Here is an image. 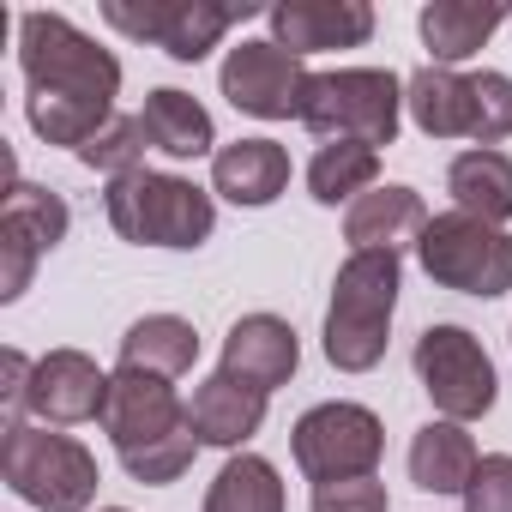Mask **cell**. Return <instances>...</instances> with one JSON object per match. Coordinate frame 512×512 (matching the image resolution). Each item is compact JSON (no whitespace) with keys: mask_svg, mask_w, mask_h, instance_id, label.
<instances>
[{"mask_svg":"<svg viewBox=\"0 0 512 512\" xmlns=\"http://www.w3.org/2000/svg\"><path fill=\"white\" fill-rule=\"evenodd\" d=\"M416 266L428 272V284H440L452 296L494 302L512 290V235L470 211H440V217H428V229L416 241Z\"/></svg>","mask_w":512,"mask_h":512,"instance_id":"obj_6","label":"cell"},{"mask_svg":"<svg viewBox=\"0 0 512 512\" xmlns=\"http://www.w3.org/2000/svg\"><path fill=\"white\" fill-rule=\"evenodd\" d=\"M193 458H199V434L193 428H175V434H163V440H151L139 452H121V470L139 488H169V482H181L193 470Z\"/></svg>","mask_w":512,"mask_h":512,"instance_id":"obj_28","label":"cell"},{"mask_svg":"<svg viewBox=\"0 0 512 512\" xmlns=\"http://www.w3.org/2000/svg\"><path fill=\"white\" fill-rule=\"evenodd\" d=\"M380 187V151L374 145H320L308 157V193L314 205H356L362 193Z\"/></svg>","mask_w":512,"mask_h":512,"instance_id":"obj_26","label":"cell"},{"mask_svg":"<svg viewBox=\"0 0 512 512\" xmlns=\"http://www.w3.org/2000/svg\"><path fill=\"white\" fill-rule=\"evenodd\" d=\"M428 229V205L416 187L404 181H380L374 193H362L350 211H344V241L350 253H404L416 247Z\"/></svg>","mask_w":512,"mask_h":512,"instance_id":"obj_17","label":"cell"},{"mask_svg":"<svg viewBox=\"0 0 512 512\" xmlns=\"http://www.w3.org/2000/svg\"><path fill=\"white\" fill-rule=\"evenodd\" d=\"M290 458H296V470L314 488L320 482H344V476H374L380 458H386V422L368 404H356V398H326V404L296 416Z\"/></svg>","mask_w":512,"mask_h":512,"instance_id":"obj_7","label":"cell"},{"mask_svg":"<svg viewBox=\"0 0 512 512\" xmlns=\"http://www.w3.org/2000/svg\"><path fill=\"white\" fill-rule=\"evenodd\" d=\"M0 229L19 235V241H31L37 253H55L67 241V229H73V211H67V199L55 187L13 175L7 193H0Z\"/></svg>","mask_w":512,"mask_h":512,"instance_id":"obj_24","label":"cell"},{"mask_svg":"<svg viewBox=\"0 0 512 512\" xmlns=\"http://www.w3.org/2000/svg\"><path fill=\"white\" fill-rule=\"evenodd\" d=\"M410 368H416L434 416H446V422L470 428L500 404V374L470 326H428L410 350Z\"/></svg>","mask_w":512,"mask_h":512,"instance_id":"obj_8","label":"cell"},{"mask_svg":"<svg viewBox=\"0 0 512 512\" xmlns=\"http://www.w3.org/2000/svg\"><path fill=\"white\" fill-rule=\"evenodd\" d=\"M500 139H512V79L482 67L470 73V145L500 151Z\"/></svg>","mask_w":512,"mask_h":512,"instance_id":"obj_29","label":"cell"},{"mask_svg":"<svg viewBox=\"0 0 512 512\" xmlns=\"http://www.w3.org/2000/svg\"><path fill=\"white\" fill-rule=\"evenodd\" d=\"M0 476H7V488L37 512H91L97 488H103L97 452L73 434H49L43 422H7Z\"/></svg>","mask_w":512,"mask_h":512,"instance_id":"obj_5","label":"cell"},{"mask_svg":"<svg viewBox=\"0 0 512 512\" xmlns=\"http://www.w3.org/2000/svg\"><path fill=\"white\" fill-rule=\"evenodd\" d=\"M31 380H37V362L19 344H7V350H0V404H7V422H25Z\"/></svg>","mask_w":512,"mask_h":512,"instance_id":"obj_33","label":"cell"},{"mask_svg":"<svg viewBox=\"0 0 512 512\" xmlns=\"http://www.w3.org/2000/svg\"><path fill=\"white\" fill-rule=\"evenodd\" d=\"M139 121H145V139H151V151H163V157H175V163L217 157V121H211V109H205L193 91H175V85H157V91H145V109H139Z\"/></svg>","mask_w":512,"mask_h":512,"instance_id":"obj_20","label":"cell"},{"mask_svg":"<svg viewBox=\"0 0 512 512\" xmlns=\"http://www.w3.org/2000/svg\"><path fill=\"white\" fill-rule=\"evenodd\" d=\"M253 7H217V0H103V25L127 43H151L181 67H199Z\"/></svg>","mask_w":512,"mask_h":512,"instance_id":"obj_9","label":"cell"},{"mask_svg":"<svg viewBox=\"0 0 512 512\" xmlns=\"http://www.w3.org/2000/svg\"><path fill=\"white\" fill-rule=\"evenodd\" d=\"M187 428V404L175 392V380L139 374V368H115L109 374V404H103V434L115 452H139L163 434Z\"/></svg>","mask_w":512,"mask_h":512,"instance_id":"obj_11","label":"cell"},{"mask_svg":"<svg viewBox=\"0 0 512 512\" xmlns=\"http://www.w3.org/2000/svg\"><path fill=\"white\" fill-rule=\"evenodd\" d=\"M19 73L31 97H73L97 109H115L121 97V61L67 13H19Z\"/></svg>","mask_w":512,"mask_h":512,"instance_id":"obj_3","label":"cell"},{"mask_svg":"<svg viewBox=\"0 0 512 512\" xmlns=\"http://www.w3.org/2000/svg\"><path fill=\"white\" fill-rule=\"evenodd\" d=\"M476 464H482V452H476L470 428H464V422H446V416L422 422V428L410 434V452H404V470H410V482H416L422 494H458V500H464Z\"/></svg>","mask_w":512,"mask_h":512,"instance_id":"obj_19","label":"cell"},{"mask_svg":"<svg viewBox=\"0 0 512 512\" xmlns=\"http://www.w3.org/2000/svg\"><path fill=\"white\" fill-rule=\"evenodd\" d=\"M320 145H374L386 151L404 127V79L392 67H332L314 73L296 115Z\"/></svg>","mask_w":512,"mask_h":512,"instance_id":"obj_4","label":"cell"},{"mask_svg":"<svg viewBox=\"0 0 512 512\" xmlns=\"http://www.w3.org/2000/svg\"><path fill=\"white\" fill-rule=\"evenodd\" d=\"M211 193L241 205V211H266L290 193V151L278 139H235L217 145L211 157Z\"/></svg>","mask_w":512,"mask_h":512,"instance_id":"obj_16","label":"cell"},{"mask_svg":"<svg viewBox=\"0 0 512 512\" xmlns=\"http://www.w3.org/2000/svg\"><path fill=\"white\" fill-rule=\"evenodd\" d=\"M404 115L428 139H470V73H458V67H416L404 79Z\"/></svg>","mask_w":512,"mask_h":512,"instance_id":"obj_22","label":"cell"},{"mask_svg":"<svg viewBox=\"0 0 512 512\" xmlns=\"http://www.w3.org/2000/svg\"><path fill=\"white\" fill-rule=\"evenodd\" d=\"M308 512H392V494L380 476H344V482H320Z\"/></svg>","mask_w":512,"mask_h":512,"instance_id":"obj_30","label":"cell"},{"mask_svg":"<svg viewBox=\"0 0 512 512\" xmlns=\"http://www.w3.org/2000/svg\"><path fill=\"white\" fill-rule=\"evenodd\" d=\"M199 362V332L181 314H145L121 332V368L157 374V380H181Z\"/></svg>","mask_w":512,"mask_h":512,"instance_id":"obj_23","label":"cell"},{"mask_svg":"<svg viewBox=\"0 0 512 512\" xmlns=\"http://www.w3.org/2000/svg\"><path fill=\"white\" fill-rule=\"evenodd\" d=\"M103 404H109V374L85 350H49V356H37L25 422L79 428V422H103Z\"/></svg>","mask_w":512,"mask_h":512,"instance_id":"obj_12","label":"cell"},{"mask_svg":"<svg viewBox=\"0 0 512 512\" xmlns=\"http://www.w3.org/2000/svg\"><path fill=\"white\" fill-rule=\"evenodd\" d=\"M97 512H127V506H97Z\"/></svg>","mask_w":512,"mask_h":512,"instance_id":"obj_34","label":"cell"},{"mask_svg":"<svg viewBox=\"0 0 512 512\" xmlns=\"http://www.w3.org/2000/svg\"><path fill=\"white\" fill-rule=\"evenodd\" d=\"M145 151H151L145 121H139V115H115V121L79 151V163L97 169L103 181H121V175H139V169H145Z\"/></svg>","mask_w":512,"mask_h":512,"instance_id":"obj_27","label":"cell"},{"mask_svg":"<svg viewBox=\"0 0 512 512\" xmlns=\"http://www.w3.org/2000/svg\"><path fill=\"white\" fill-rule=\"evenodd\" d=\"M446 193H452V211H470V217L506 229L512 223V157L482 151V145L458 151L446 163Z\"/></svg>","mask_w":512,"mask_h":512,"instance_id":"obj_21","label":"cell"},{"mask_svg":"<svg viewBox=\"0 0 512 512\" xmlns=\"http://www.w3.org/2000/svg\"><path fill=\"white\" fill-rule=\"evenodd\" d=\"M37 260H43V253H37L31 241H19V235H7V229H0V302H19V296L31 290V278H37Z\"/></svg>","mask_w":512,"mask_h":512,"instance_id":"obj_32","label":"cell"},{"mask_svg":"<svg viewBox=\"0 0 512 512\" xmlns=\"http://www.w3.org/2000/svg\"><path fill=\"white\" fill-rule=\"evenodd\" d=\"M103 211L121 241L169 247V253H193L217 229V193L187 175H169V169H139V175L109 181Z\"/></svg>","mask_w":512,"mask_h":512,"instance_id":"obj_2","label":"cell"},{"mask_svg":"<svg viewBox=\"0 0 512 512\" xmlns=\"http://www.w3.org/2000/svg\"><path fill=\"white\" fill-rule=\"evenodd\" d=\"M500 25H512V13L500 7V0H428V7L416 13L428 67H458V61L482 55Z\"/></svg>","mask_w":512,"mask_h":512,"instance_id":"obj_18","label":"cell"},{"mask_svg":"<svg viewBox=\"0 0 512 512\" xmlns=\"http://www.w3.org/2000/svg\"><path fill=\"white\" fill-rule=\"evenodd\" d=\"M284 476L260 452H229L205 488V512H284Z\"/></svg>","mask_w":512,"mask_h":512,"instance_id":"obj_25","label":"cell"},{"mask_svg":"<svg viewBox=\"0 0 512 512\" xmlns=\"http://www.w3.org/2000/svg\"><path fill=\"white\" fill-rule=\"evenodd\" d=\"M217 368L235 374V380H247V386H260V392L272 398L278 386L296 380V368H302V338H296V326L278 320V314H241V320L223 332V362H217Z\"/></svg>","mask_w":512,"mask_h":512,"instance_id":"obj_14","label":"cell"},{"mask_svg":"<svg viewBox=\"0 0 512 512\" xmlns=\"http://www.w3.org/2000/svg\"><path fill=\"white\" fill-rule=\"evenodd\" d=\"M308 79H314L308 61H296L272 37H241L217 67V91L229 97V109L253 121H296Z\"/></svg>","mask_w":512,"mask_h":512,"instance_id":"obj_10","label":"cell"},{"mask_svg":"<svg viewBox=\"0 0 512 512\" xmlns=\"http://www.w3.org/2000/svg\"><path fill=\"white\" fill-rule=\"evenodd\" d=\"M266 25H272L278 49L308 61V55H332V49H362L380 19L368 0H278Z\"/></svg>","mask_w":512,"mask_h":512,"instance_id":"obj_13","label":"cell"},{"mask_svg":"<svg viewBox=\"0 0 512 512\" xmlns=\"http://www.w3.org/2000/svg\"><path fill=\"white\" fill-rule=\"evenodd\" d=\"M398 290H404V253H350L338 266L320 332V350L338 374H368L386 362Z\"/></svg>","mask_w":512,"mask_h":512,"instance_id":"obj_1","label":"cell"},{"mask_svg":"<svg viewBox=\"0 0 512 512\" xmlns=\"http://www.w3.org/2000/svg\"><path fill=\"white\" fill-rule=\"evenodd\" d=\"M266 392L260 386H247L235 374H205L187 398V428L199 434V446H223V452H247L253 434L266 428Z\"/></svg>","mask_w":512,"mask_h":512,"instance_id":"obj_15","label":"cell"},{"mask_svg":"<svg viewBox=\"0 0 512 512\" xmlns=\"http://www.w3.org/2000/svg\"><path fill=\"white\" fill-rule=\"evenodd\" d=\"M464 512H512V452H482L464 488Z\"/></svg>","mask_w":512,"mask_h":512,"instance_id":"obj_31","label":"cell"}]
</instances>
